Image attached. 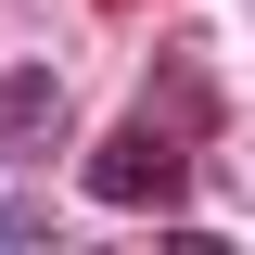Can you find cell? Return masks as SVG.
<instances>
[{"label":"cell","instance_id":"obj_1","mask_svg":"<svg viewBox=\"0 0 255 255\" xmlns=\"http://www.w3.org/2000/svg\"><path fill=\"white\" fill-rule=\"evenodd\" d=\"M179 128L166 115H140V128H115V140H102L90 153V204H179Z\"/></svg>","mask_w":255,"mask_h":255},{"label":"cell","instance_id":"obj_3","mask_svg":"<svg viewBox=\"0 0 255 255\" xmlns=\"http://www.w3.org/2000/svg\"><path fill=\"white\" fill-rule=\"evenodd\" d=\"M153 115L179 128V140H204V128H217V102H204V64H191V51H179V64L153 77Z\"/></svg>","mask_w":255,"mask_h":255},{"label":"cell","instance_id":"obj_2","mask_svg":"<svg viewBox=\"0 0 255 255\" xmlns=\"http://www.w3.org/2000/svg\"><path fill=\"white\" fill-rule=\"evenodd\" d=\"M51 140H64V90L38 77V64L0 77V153H51Z\"/></svg>","mask_w":255,"mask_h":255}]
</instances>
